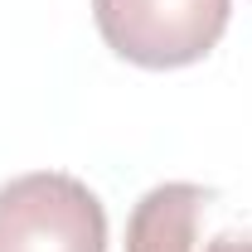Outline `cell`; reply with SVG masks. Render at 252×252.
Here are the masks:
<instances>
[{
  "instance_id": "obj_4",
  "label": "cell",
  "mask_w": 252,
  "mask_h": 252,
  "mask_svg": "<svg viewBox=\"0 0 252 252\" xmlns=\"http://www.w3.org/2000/svg\"><path fill=\"white\" fill-rule=\"evenodd\" d=\"M199 252H252V214L223 223L219 233H209V238L199 243Z\"/></svg>"
},
{
  "instance_id": "obj_2",
  "label": "cell",
  "mask_w": 252,
  "mask_h": 252,
  "mask_svg": "<svg viewBox=\"0 0 252 252\" xmlns=\"http://www.w3.org/2000/svg\"><path fill=\"white\" fill-rule=\"evenodd\" d=\"M0 252H107V209L78 175H15L0 185Z\"/></svg>"
},
{
  "instance_id": "obj_1",
  "label": "cell",
  "mask_w": 252,
  "mask_h": 252,
  "mask_svg": "<svg viewBox=\"0 0 252 252\" xmlns=\"http://www.w3.org/2000/svg\"><path fill=\"white\" fill-rule=\"evenodd\" d=\"M233 0H93L97 34L136 68H189L228 30Z\"/></svg>"
},
{
  "instance_id": "obj_3",
  "label": "cell",
  "mask_w": 252,
  "mask_h": 252,
  "mask_svg": "<svg viewBox=\"0 0 252 252\" xmlns=\"http://www.w3.org/2000/svg\"><path fill=\"white\" fill-rule=\"evenodd\" d=\"M214 209V189L170 180L141 194V204L126 219V252H199L204 219Z\"/></svg>"
}]
</instances>
